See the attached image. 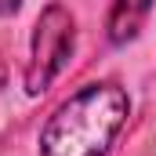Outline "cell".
I'll return each mask as SVG.
<instances>
[{
	"label": "cell",
	"instance_id": "cell-2",
	"mask_svg": "<svg viewBox=\"0 0 156 156\" xmlns=\"http://www.w3.org/2000/svg\"><path fill=\"white\" fill-rule=\"evenodd\" d=\"M73 15L62 4H51L37 18V33H33V51H29V66H26V91L44 94L47 83L62 73V66L73 55Z\"/></svg>",
	"mask_w": 156,
	"mask_h": 156
},
{
	"label": "cell",
	"instance_id": "cell-4",
	"mask_svg": "<svg viewBox=\"0 0 156 156\" xmlns=\"http://www.w3.org/2000/svg\"><path fill=\"white\" fill-rule=\"evenodd\" d=\"M18 7V0H0V11H15Z\"/></svg>",
	"mask_w": 156,
	"mask_h": 156
},
{
	"label": "cell",
	"instance_id": "cell-3",
	"mask_svg": "<svg viewBox=\"0 0 156 156\" xmlns=\"http://www.w3.org/2000/svg\"><path fill=\"white\" fill-rule=\"evenodd\" d=\"M149 7H153V0H113V11H109V40L113 44L134 40L138 29H142V22L149 18Z\"/></svg>",
	"mask_w": 156,
	"mask_h": 156
},
{
	"label": "cell",
	"instance_id": "cell-1",
	"mask_svg": "<svg viewBox=\"0 0 156 156\" xmlns=\"http://www.w3.org/2000/svg\"><path fill=\"white\" fill-rule=\"evenodd\" d=\"M131 113L116 83H91L47 120L40 134L44 156H105Z\"/></svg>",
	"mask_w": 156,
	"mask_h": 156
}]
</instances>
